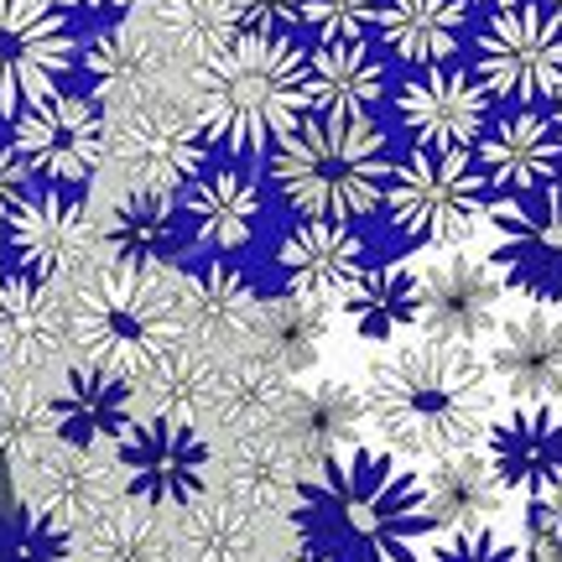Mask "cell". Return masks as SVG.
Returning a JSON list of instances; mask_svg holds the SVG:
<instances>
[{
    "instance_id": "obj_1",
    "label": "cell",
    "mask_w": 562,
    "mask_h": 562,
    "mask_svg": "<svg viewBox=\"0 0 562 562\" xmlns=\"http://www.w3.org/2000/svg\"><path fill=\"white\" fill-rule=\"evenodd\" d=\"M364 402H370V422L396 453L427 463L474 448L490 432L495 375L474 355V344L422 334L402 349H385L364 370Z\"/></svg>"
},
{
    "instance_id": "obj_2",
    "label": "cell",
    "mask_w": 562,
    "mask_h": 562,
    "mask_svg": "<svg viewBox=\"0 0 562 562\" xmlns=\"http://www.w3.org/2000/svg\"><path fill=\"white\" fill-rule=\"evenodd\" d=\"M302 526L328 552L364 562H427V537L438 531L427 484L406 463L375 448H344L313 463L297 484Z\"/></svg>"
},
{
    "instance_id": "obj_3",
    "label": "cell",
    "mask_w": 562,
    "mask_h": 562,
    "mask_svg": "<svg viewBox=\"0 0 562 562\" xmlns=\"http://www.w3.org/2000/svg\"><path fill=\"white\" fill-rule=\"evenodd\" d=\"M307 110V53L292 32H240L193 74V115L224 157H271Z\"/></svg>"
},
{
    "instance_id": "obj_4",
    "label": "cell",
    "mask_w": 562,
    "mask_h": 562,
    "mask_svg": "<svg viewBox=\"0 0 562 562\" xmlns=\"http://www.w3.org/2000/svg\"><path fill=\"white\" fill-rule=\"evenodd\" d=\"M391 140L370 115H318L307 110L271 146V188L297 220L375 214L391 182Z\"/></svg>"
},
{
    "instance_id": "obj_5",
    "label": "cell",
    "mask_w": 562,
    "mask_h": 562,
    "mask_svg": "<svg viewBox=\"0 0 562 562\" xmlns=\"http://www.w3.org/2000/svg\"><path fill=\"white\" fill-rule=\"evenodd\" d=\"M188 339L178 307V277L161 266L110 261L74 297V355L140 381Z\"/></svg>"
},
{
    "instance_id": "obj_6",
    "label": "cell",
    "mask_w": 562,
    "mask_h": 562,
    "mask_svg": "<svg viewBox=\"0 0 562 562\" xmlns=\"http://www.w3.org/2000/svg\"><path fill=\"white\" fill-rule=\"evenodd\" d=\"M490 182H484L474 151H432V146H412L385 182V224L412 245L427 250H448V245H469L490 220Z\"/></svg>"
},
{
    "instance_id": "obj_7",
    "label": "cell",
    "mask_w": 562,
    "mask_h": 562,
    "mask_svg": "<svg viewBox=\"0 0 562 562\" xmlns=\"http://www.w3.org/2000/svg\"><path fill=\"white\" fill-rule=\"evenodd\" d=\"M474 74L495 104H552L562 89V16L547 0L490 11L474 32Z\"/></svg>"
},
{
    "instance_id": "obj_8",
    "label": "cell",
    "mask_w": 562,
    "mask_h": 562,
    "mask_svg": "<svg viewBox=\"0 0 562 562\" xmlns=\"http://www.w3.org/2000/svg\"><path fill=\"white\" fill-rule=\"evenodd\" d=\"M209 136L193 110H178L167 100L131 104L110 115V151L104 161L121 172L125 193H182L209 167Z\"/></svg>"
},
{
    "instance_id": "obj_9",
    "label": "cell",
    "mask_w": 562,
    "mask_h": 562,
    "mask_svg": "<svg viewBox=\"0 0 562 562\" xmlns=\"http://www.w3.org/2000/svg\"><path fill=\"white\" fill-rule=\"evenodd\" d=\"M11 140H16L32 182L83 188V182H94L104 151H110V110L89 89H53L47 100L21 110Z\"/></svg>"
},
{
    "instance_id": "obj_10",
    "label": "cell",
    "mask_w": 562,
    "mask_h": 562,
    "mask_svg": "<svg viewBox=\"0 0 562 562\" xmlns=\"http://www.w3.org/2000/svg\"><path fill=\"white\" fill-rule=\"evenodd\" d=\"M79 74V32L58 0H0V121Z\"/></svg>"
},
{
    "instance_id": "obj_11",
    "label": "cell",
    "mask_w": 562,
    "mask_h": 562,
    "mask_svg": "<svg viewBox=\"0 0 562 562\" xmlns=\"http://www.w3.org/2000/svg\"><path fill=\"white\" fill-rule=\"evenodd\" d=\"M115 463H121L125 495L157 510H182L209 490V442L193 427V417H157L131 422L125 438L115 442Z\"/></svg>"
},
{
    "instance_id": "obj_12",
    "label": "cell",
    "mask_w": 562,
    "mask_h": 562,
    "mask_svg": "<svg viewBox=\"0 0 562 562\" xmlns=\"http://www.w3.org/2000/svg\"><path fill=\"white\" fill-rule=\"evenodd\" d=\"M94 214L89 203L79 199V188H26L11 214H5V256H11V271L37 281H63L83 271L89 256H94Z\"/></svg>"
},
{
    "instance_id": "obj_13",
    "label": "cell",
    "mask_w": 562,
    "mask_h": 562,
    "mask_svg": "<svg viewBox=\"0 0 562 562\" xmlns=\"http://www.w3.org/2000/svg\"><path fill=\"white\" fill-rule=\"evenodd\" d=\"M391 110H396V125L406 131L412 146L474 151L490 115H495V94L484 89V79L474 68L432 63V68H412L391 89Z\"/></svg>"
},
{
    "instance_id": "obj_14",
    "label": "cell",
    "mask_w": 562,
    "mask_h": 562,
    "mask_svg": "<svg viewBox=\"0 0 562 562\" xmlns=\"http://www.w3.org/2000/svg\"><path fill=\"white\" fill-rule=\"evenodd\" d=\"M417 281H422L417 328L427 339L480 344L501 328L510 286H505L495 256H469L459 245H448L427 266H417Z\"/></svg>"
},
{
    "instance_id": "obj_15",
    "label": "cell",
    "mask_w": 562,
    "mask_h": 562,
    "mask_svg": "<svg viewBox=\"0 0 562 562\" xmlns=\"http://www.w3.org/2000/svg\"><path fill=\"white\" fill-rule=\"evenodd\" d=\"M495 224V266L510 292L558 307L562 302V178L537 193H516L490 209Z\"/></svg>"
},
{
    "instance_id": "obj_16",
    "label": "cell",
    "mask_w": 562,
    "mask_h": 562,
    "mask_svg": "<svg viewBox=\"0 0 562 562\" xmlns=\"http://www.w3.org/2000/svg\"><path fill=\"white\" fill-rule=\"evenodd\" d=\"M178 53L157 37V26H131V21H100L89 37H79V79L94 100L121 115L131 104L167 100Z\"/></svg>"
},
{
    "instance_id": "obj_17",
    "label": "cell",
    "mask_w": 562,
    "mask_h": 562,
    "mask_svg": "<svg viewBox=\"0 0 562 562\" xmlns=\"http://www.w3.org/2000/svg\"><path fill=\"white\" fill-rule=\"evenodd\" d=\"M182 214L193 250L203 256H240L261 240L266 224V188L240 157L209 161L199 178L182 188Z\"/></svg>"
},
{
    "instance_id": "obj_18",
    "label": "cell",
    "mask_w": 562,
    "mask_h": 562,
    "mask_svg": "<svg viewBox=\"0 0 562 562\" xmlns=\"http://www.w3.org/2000/svg\"><path fill=\"white\" fill-rule=\"evenodd\" d=\"M474 161H480L495 199L537 193L542 182L562 178V136L552 110H542V104H505L501 115H490V125H484Z\"/></svg>"
},
{
    "instance_id": "obj_19",
    "label": "cell",
    "mask_w": 562,
    "mask_h": 562,
    "mask_svg": "<svg viewBox=\"0 0 562 562\" xmlns=\"http://www.w3.org/2000/svg\"><path fill=\"white\" fill-rule=\"evenodd\" d=\"M364 427L370 422V402H364V381H313V385H292V402L277 417L271 438L302 463V474L313 463L334 459L344 448H360Z\"/></svg>"
},
{
    "instance_id": "obj_20",
    "label": "cell",
    "mask_w": 562,
    "mask_h": 562,
    "mask_svg": "<svg viewBox=\"0 0 562 562\" xmlns=\"http://www.w3.org/2000/svg\"><path fill=\"white\" fill-rule=\"evenodd\" d=\"M490 375L516 406H552L562 396V318L547 302L501 318L490 334Z\"/></svg>"
},
{
    "instance_id": "obj_21",
    "label": "cell",
    "mask_w": 562,
    "mask_h": 562,
    "mask_svg": "<svg viewBox=\"0 0 562 562\" xmlns=\"http://www.w3.org/2000/svg\"><path fill=\"white\" fill-rule=\"evenodd\" d=\"M178 307L188 339L220 349V344L256 339L266 297L261 286L250 281V271H240L229 256H209L193 271H178Z\"/></svg>"
},
{
    "instance_id": "obj_22",
    "label": "cell",
    "mask_w": 562,
    "mask_h": 562,
    "mask_svg": "<svg viewBox=\"0 0 562 562\" xmlns=\"http://www.w3.org/2000/svg\"><path fill=\"white\" fill-rule=\"evenodd\" d=\"M26 505H37L47 516H58L79 531L83 521H94L100 510L115 505L125 490L121 463H100V448H79V442H53L42 459L26 463Z\"/></svg>"
},
{
    "instance_id": "obj_23",
    "label": "cell",
    "mask_w": 562,
    "mask_h": 562,
    "mask_svg": "<svg viewBox=\"0 0 562 562\" xmlns=\"http://www.w3.org/2000/svg\"><path fill=\"white\" fill-rule=\"evenodd\" d=\"M484 459L521 501L562 495V417L552 406H510L501 422H490Z\"/></svg>"
},
{
    "instance_id": "obj_24",
    "label": "cell",
    "mask_w": 562,
    "mask_h": 562,
    "mask_svg": "<svg viewBox=\"0 0 562 562\" xmlns=\"http://www.w3.org/2000/svg\"><path fill=\"white\" fill-rule=\"evenodd\" d=\"M63 344H74V302H63L58 281L11 271L5 297H0V364L42 370Z\"/></svg>"
},
{
    "instance_id": "obj_25",
    "label": "cell",
    "mask_w": 562,
    "mask_h": 562,
    "mask_svg": "<svg viewBox=\"0 0 562 562\" xmlns=\"http://www.w3.org/2000/svg\"><path fill=\"white\" fill-rule=\"evenodd\" d=\"M364 235L344 220H297L277 245V271L286 292L302 297H344V286L364 271Z\"/></svg>"
},
{
    "instance_id": "obj_26",
    "label": "cell",
    "mask_w": 562,
    "mask_h": 562,
    "mask_svg": "<svg viewBox=\"0 0 562 562\" xmlns=\"http://www.w3.org/2000/svg\"><path fill=\"white\" fill-rule=\"evenodd\" d=\"M427 505H432V521L438 531H490L501 521L510 490L501 484L495 463L474 453V448H459V453H442V459H427Z\"/></svg>"
},
{
    "instance_id": "obj_27",
    "label": "cell",
    "mask_w": 562,
    "mask_h": 562,
    "mask_svg": "<svg viewBox=\"0 0 562 562\" xmlns=\"http://www.w3.org/2000/svg\"><path fill=\"white\" fill-rule=\"evenodd\" d=\"M469 0H381V37L385 58L406 63V68H432V63H453L469 42Z\"/></svg>"
},
{
    "instance_id": "obj_28",
    "label": "cell",
    "mask_w": 562,
    "mask_h": 562,
    "mask_svg": "<svg viewBox=\"0 0 562 562\" xmlns=\"http://www.w3.org/2000/svg\"><path fill=\"white\" fill-rule=\"evenodd\" d=\"M104 245L115 261L131 266H172L193 250V235H188V214H182V193H125L115 203V214L104 224Z\"/></svg>"
},
{
    "instance_id": "obj_29",
    "label": "cell",
    "mask_w": 562,
    "mask_h": 562,
    "mask_svg": "<svg viewBox=\"0 0 562 562\" xmlns=\"http://www.w3.org/2000/svg\"><path fill=\"white\" fill-rule=\"evenodd\" d=\"M136 422V381L100 370V364H79L68 370L58 385V438L79 442V448H104L121 442L125 427Z\"/></svg>"
},
{
    "instance_id": "obj_30",
    "label": "cell",
    "mask_w": 562,
    "mask_h": 562,
    "mask_svg": "<svg viewBox=\"0 0 562 562\" xmlns=\"http://www.w3.org/2000/svg\"><path fill=\"white\" fill-rule=\"evenodd\" d=\"M391 94L385 58L364 42H318L307 53V100L318 115H370Z\"/></svg>"
},
{
    "instance_id": "obj_31",
    "label": "cell",
    "mask_w": 562,
    "mask_h": 562,
    "mask_svg": "<svg viewBox=\"0 0 562 562\" xmlns=\"http://www.w3.org/2000/svg\"><path fill=\"white\" fill-rule=\"evenodd\" d=\"M422 281L412 261H364V271L344 286V323L370 344H385L417 328Z\"/></svg>"
},
{
    "instance_id": "obj_32",
    "label": "cell",
    "mask_w": 562,
    "mask_h": 562,
    "mask_svg": "<svg viewBox=\"0 0 562 562\" xmlns=\"http://www.w3.org/2000/svg\"><path fill=\"white\" fill-rule=\"evenodd\" d=\"M220 385H224V360L199 339H182L157 370H146L136 381V391L146 402L167 412V417H199L220 406Z\"/></svg>"
},
{
    "instance_id": "obj_33",
    "label": "cell",
    "mask_w": 562,
    "mask_h": 562,
    "mask_svg": "<svg viewBox=\"0 0 562 562\" xmlns=\"http://www.w3.org/2000/svg\"><path fill=\"white\" fill-rule=\"evenodd\" d=\"M328 302L323 297H302V292H281L266 297L261 328H256V355H266L271 364H281L286 375H307L323 355L328 339Z\"/></svg>"
},
{
    "instance_id": "obj_34",
    "label": "cell",
    "mask_w": 562,
    "mask_h": 562,
    "mask_svg": "<svg viewBox=\"0 0 562 562\" xmlns=\"http://www.w3.org/2000/svg\"><path fill=\"white\" fill-rule=\"evenodd\" d=\"M58 442V391L32 381V370H5L0 381V459L26 469Z\"/></svg>"
},
{
    "instance_id": "obj_35",
    "label": "cell",
    "mask_w": 562,
    "mask_h": 562,
    "mask_svg": "<svg viewBox=\"0 0 562 562\" xmlns=\"http://www.w3.org/2000/svg\"><path fill=\"white\" fill-rule=\"evenodd\" d=\"M182 558L188 562H250L256 558V505L240 495H209L182 505Z\"/></svg>"
},
{
    "instance_id": "obj_36",
    "label": "cell",
    "mask_w": 562,
    "mask_h": 562,
    "mask_svg": "<svg viewBox=\"0 0 562 562\" xmlns=\"http://www.w3.org/2000/svg\"><path fill=\"white\" fill-rule=\"evenodd\" d=\"M74 542L89 562H172V537L157 526V505H140L131 495L125 505L115 501L94 521H83Z\"/></svg>"
},
{
    "instance_id": "obj_37",
    "label": "cell",
    "mask_w": 562,
    "mask_h": 562,
    "mask_svg": "<svg viewBox=\"0 0 562 562\" xmlns=\"http://www.w3.org/2000/svg\"><path fill=\"white\" fill-rule=\"evenodd\" d=\"M151 26L157 37L199 68L203 58H214L224 42L240 37V16L235 0H151Z\"/></svg>"
},
{
    "instance_id": "obj_38",
    "label": "cell",
    "mask_w": 562,
    "mask_h": 562,
    "mask_svg": "<svg viewBox=\"0 0 562 562\" xmlns=\"http://www.w3.org/2000/svg\"><path fill=\"white\" fill-rule=\"evenodd\" d=\"M292 402V375L271 364L266 355L245 364H224V385H220V417H229L235 427H277V417Z\"/></svg>"
},
{
    "instance_id": "obj_39",
    "label": "cell",
    "mask_w": 562,
    "mask_h": 562,
    "mask_svg": "<svg viewBox=\"0 0 562 562\" xmlns=\"http://www.w3.org/2000/svg\"><path fill=\"white\" fill-rule=\"evenodd\" d=\"M74 526L47 516L37 505H26L16 516V526L0 542V562H74Z\"/></svg>"
},
{
    "instance_id": "obj_40",
    "label": "cell",
    "mask_w": 562,
    "mask_h": 562,
    "mask_svg": "<svg viewBox=\"0 0 562 562\" xmlns=\"http://www.w3.org/2000/svg\"><path fill=\"white\" fill-rule=\"evenodd\" d=\"M381 0H302V26L313 42H364L375 37Z\"/></svg>"
},
{
    "instance_id": "obj_41",
    "label": "cell",
    "mask_w": 562,
    "mask_h": 562,
    "mask_svg": "<svg viewBox=\"0 0 562 562\" xmlns=\"http://www.w3.org/2000/svg\"><path fill=\"white\" fill-rule=\"evenodd\" d=\"M427 562H526V552L501 542L495 531H448V537L427 552Z\"/></svg>"
},
{
    "instance_id": "obj_42",
    "label": "cell",
    "mask_w": 562,
    "mask_h": 562,
    "mask_svg": "<svg viewBox=\"0 0 562 562\" xmlns=\"http://www.w3.org/2000/svg\"><path fill=\"white\" fill-rule=\"evenodd\" d=\"M240 32H292L302 26V0H235Z\"/></svg>"
},
{
    "instance_id": "obj_43",
    "label": "cell",
    "mask_w": 562,
    "mask_h": 562,
    "mask_svg": "<svg viewBox=\"0 0 562 562\" xmlns=\"http://www.w3.org/2000/svg\"><path fill=\"white\" fill-rule=\"evenodd\" d=\"M26 188H32V172H26V161H21L16 140H0V220L11 214V203H16Z\"/></svg>"
},
{
    "instance_id": "obj_44",
    "label": "cell",
    "mask_w": 562,
    "mask_h": 562,
    "mask_svg": "<svg viewBox=\"0 0 562 562\" xmlns=\"http://www.w3.org/2000/svg\"><path fill=\"white\" fill-rule=\"evenodd\" d=\"M58 5L68 11V16L94 21V26H100V21H121L125 11L136 5V0H58Z\"/></svg>"
},
{
    "instance_id": "obj_45",
    "label": "cell",
    "mask_w": 562,
    "mask_h": 562,
    "mask_svg": "<svg viewBox=\"0 0 562 562\" xmlns=\"http://www.w3.org/2000/svg\"><path fill=\"white\" fill-rule=\"evenodd\" d=\"M292 562H349V558H339V552H328V547H318V542H307Z\"/></svg>"
},
{
    "instance_id": "obj_46",
    "label": "cell",
    "mask_w": 562,
    "mask_h": 562,
    "mask_svg": "<svg viewBox=\"0 0 562 562\" xmlns=\"http://www.w3.org/2000/svg\"><path fill=\"white\" fill-rule=\"evenodd\" d=\"M469 5H484V11H501V5H521V0H469Z\"/></svg>"
},
{
    "instance_id": "obj_47",
    "label": "cell",
    "mask_w": 562,
    "mask_h": 562,
    "mask_svg": "<svg viewBox=\"0 0 562 562\" xmlns=\"http://www.w3.org/2000/svg\"><path fill=\"white\" fill-rule=\"evenodd\" d=\"M552 121H558V136H562V89H558V100H552Z\"/></svg>"
},
{
    "instance_id": "obj_48",
    "label": "cell",
    "mask_w": 562,
    "mask_h": 562,
    "mask_svg": "<svg viewBox=\"0 0 562 562\" xmlns=\"http://www.w3.org/2000/svg\"><path fill=\"white\" fill-rule=\"evenodd\" d=\"M547 5H552V11H558V16H562V0H547Z\"/></svg>"
},
{
    "instance_id": "obj_49",
    "label": "cell",
    "mask_w": 562,
    "mask_h": 562,
    "mask_svg": "<svg viewBox=\"0 0 562 562\" xmlns=\"http://www.w3.org/2000/svg\"><path fill=\"white\" fill-rule=\"evenodd\" d=\"M0 297H5V277H0Z\"/></svg>"
},
{
    "instance_id": "obj_50",
    "label": "cell",
    "mask_w": 562,
    "mask_h": 562,
    "mask_svg": "<svg viewBox=\"0 0 562 562\" xmlns=\"http://www.w3.org/2000/svg\"><path fill=\"white\" fill-rule=\"evenodd\" d=\"M74 562H89V558H74Z\"/></svg>"
}]
</instances>
